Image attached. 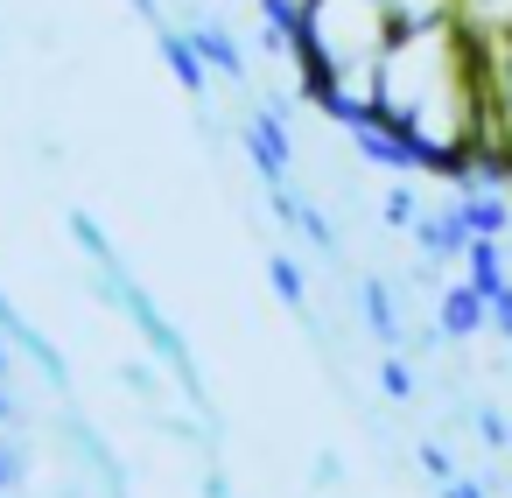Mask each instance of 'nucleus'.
Returning a JSON list of instances; mask_svg holds the SVG:
<instances>
[{"mask_svg": "<svg viewBox=\"0 0 512 498\" xmlns=\"http://www.w3.org/2000/svg\"><path fill=\"white\" fill-rule=\"evenodd\" d=\"M372 120L407 134L421 155V176L463 183L484 155V22L477 8L449 22H414L393 36L379 64V99Z\"/></svg>", "mask_w": 512, "mask_h": 498, "instance_id": "f257e3e1", "label": "nucleus"}, {"mask_svg": "<svg viewBox=\"0 0 512 498\" xmlns=\"http://www.w3.org/2000/svg\"><path fill=\"white\" fill-rule=\"evenodd\" d=\"M393 36H400L393 0H302V22H295L302 99L337 127L372 120L379 64H386Z\"/></svg>", "mask_w": 512, "mask_h": 498, "instance_id": "f03ea898", "label": "nucleus"}, {"mask_svg": "<svg viewBox=\"0 0 512 498\" xmlns=\"http://www.w3.org/2000/svg\"><path fill=\"white\" fill-rule=\"evenodd\" d=\"M477 22H484V155L456 190H477V183L505 190L512 183V15L477 8Z\"/></svg>", "mask_w": 512, "mask_h": 498, "instance_id": "7ed1b4c3", "label": "nucleus"}, {"mask_svg": "<svg viewBox=\"0 0 512 498\" xmlns=\"http://www.w3.org/2000/svg\"><path fill=\"white\" fill-rule=\"evenodd\" d=\"M246 155H253V169H260L267 183H288V169H295V141H288V120L260 106V113L246 120Z\"/></svg>", "mask_w": 512, "mask_h": 498, "instance_id": "20e7f679", "label": "nucleus"}, {"mask_svg": "<svg viewBox=\"0 0 512 498\" xmlns=\"http://www.w3.org/2000/svg\"><path fill=\"white\" fill-rule=\"evenodd\" d=\"M484 323H491V295H484L477 281L442 288V302H435V330H442V337H477Z\"/></svg>", "mask_w": 512, "mask_h": 498, "instance_id": "39448f33", "label": "nucleus"}, {"mask_svg": "<svg viewBox=\"0 0 512 498\" xmlns=\"http://www.w3.org/2000/svg\"><path fill=\"white\" fill-rule=\"evenodd\" d=\"M470 239H477V232L463 225V211H456V204H449V211H421V218H414V246H421L428 260H463V253H470Z\"/></svg>", "mask_w": 512, "mask_h": 498, "instance_id": "423d86ee", "label": "nucleus"}, {"mask_svg": "<svg viewBox=\"0 0 512 498\" xmlns=\"http://www.w3.org/2000/svg\"><path fill=\"white\" fill-rule=\"evenodd\" d=\"M190 43H197V57H204L225 85H246V50L232 43V29H225V22H190Z\"/></svg>", "mask_w": 512, "mask_h": 498, "instance_id": "0eeeda50", "label": "nucleus"}, {"mask_svg": "<svg viewBox=\"0 0 512 498\" xmlns=\"http://www.w3.org/2000/svg\"><path fill=\"white\" fill-rule=\"evenodd\" d=\"M456 211H463V225H470L477 239H505V232H512V204H505V190H491V183L463 190Z\"/></svg>", "mask_w": 512, "mask_h": 498, "instance_id": "6e6552de", "label": "nucleus"}, {"mask_svg": "<svg viewBox=\"0 0 512 498\" xmlns=\"http://www.w3.org/2000/svg\"><path fill=\"white\" fill-rule=\"evenodd\" d=\"M358 302H365V330L386 351H400V302H393V288L386 281H358Z\"/></svg>", "mask_w": 512, "mask_h": 498, "instance_id": "1a4fd4ad", "label": "nucleus"}, {"mask_svg": "<svg viewBox=\"0 0 512 498\" xmlns=\"http://www.w3.org/2000/svg\"><path fill=\"white\" fill-rule=\"evenodd\" d=\"M162 64L176 71V85H183V92H204V85H211V64L197 57L190 29H183V36H176V29H162Z\"/></svg>", "mask_w": 512, "mask_h": 498, "instance_id": "9d476101", "label": "nucleus"}, {"mask_svg": "<svg viewBox=\"0 0 512 498\" xmlns=\"http://www.w3.org/2000/svg\"><path fill=\"white\" fill-rule=\"evenodd\" d=\"M463 281H477L484 295H498V288H512V267H505V246H498V239H470V253H463Z\"/></svg>", "mask_w": 512, "mask_h": 498, "instance_id": "9b49d317", "label": "nucleus"}, {"mask_svg": "<svg viewBox=\"0 0 512 498\" xmlns=\"http://www.w3.org/2000/svg\"><path fill=\"white\" fill-rule=\"evenodd\" d=\"M470 0H393V22L400 29H414V22H449V15H463Z\"/></svg>", "mask_w": 512, "mask_h": 498, "instance_id": "f8f14e48", "label": "nucleus"}, {"mask_svg": "<svg viewBox=\"0 0 512 498\" xmlns=\"http://www.w3.org/2000/svg\"><path fill=\"white\" fill-rule=\"evenodd\" d=\"M267 281H274V295H281L288 309H309V288H302V267H295L288 253H274V260H267Z\"/></svg>", "mask_w": 512, "mask_h": 498, "instance_id": "ddd939ff", "label": "nucleus"}, {"mask_svg": "<svg viewBox=\"0 0 512 498\" xmlns=\"http://www.w3.org/2000/svg\"><path fill=\"white\" fill-rule=\"evenodd\" d=\"M379 386H386V400H407V393H414L407 358H393V351H386V358H379Z\"/></svg>", "mask_w": 512, "mask_h": 498, "instance_id": "4468645a", "label": "nucleus"}, {"mask_svg": "<svg viewBox=\"0 0 512 498\" xmlns=\"http://www.w3.org/2000/svg\"><path fill=\"white\" fill-rule=\"evenodd\" d=\"M414 218H421L414 190H407V183H393V190H386V225H407V232H414Z\"/></svg>", "mask_w": 512, "mask_h": 498, "instance_id": "2eb2a0df", "label": "nucleus"}, {"mask_svg": "<svg viewBox=\"0 0 512 498\" xmlns=\"http://www.w3.org/2000/svg\"><path fill=\"white\" fill-rule=\"evenodd\" d=\"M421 470H428L435 484H449V477H456V456H449L442 442H421Z\"/></svg>", "mask_w": 512, "mask_h": 498, "instance_id": "dca6fc26", "label": "nucleus"}, {"mask_svg": "<svg viewBox=\"0 0 512 498\" xmlns=\"http://www.w3.org/2000/svg\"><path fill=\"white\" fill-rule=\"evenodd\" d=\"M442 498H491V491H484L477 477H449V484H442Z\"/></svg>", "mask_w": 512, "mask_h": 498, "instance_id": "f3484780", "label": "nucleus"}, {"mask_svg": "<svg viewBox=\"0 0 512 498\" xmlns=\"http://www.w3.org/2000/svg\"><path fill=\"white\" fill-rule=\"evenodd\" d=\"M470 8H498V0H470Z\"/></svg>", "mask_w": 512, "mask_h": 498, "instance_id": "a211bd4d", "label": "nucleus"}, {"mask_svg": "<svg viewBox=\"0 0 512 498\" xmlns=\"http://www.w3.org/2000/svg\"><path fill=\"white\" fill-rule=\"evenodd\" d=\"M134 8H155V0H134Z\"/></svg>", "mask_w": 512, "mask_h": 498, "instance_id": "6ab92c4d", "label": "nucleus"}]
</instances>
